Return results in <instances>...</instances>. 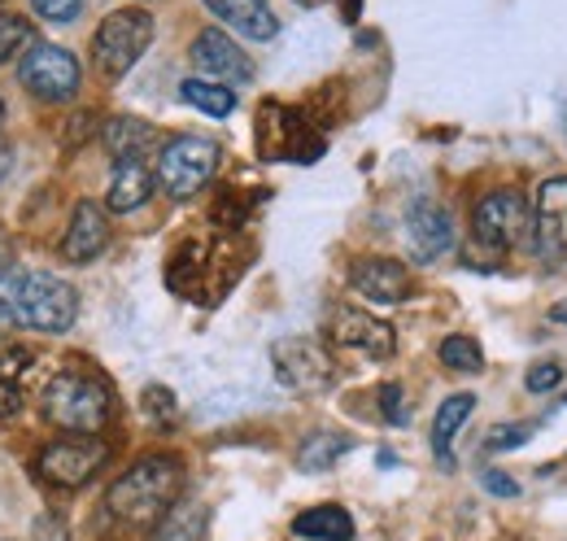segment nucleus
<instances>
[{
    "label": "nucleus",
    "instance_id": "nucleus-39",
    "mask_svg": "<svg viewBox=\"0 0 567 541\" xmlns=\"http://www.w3.org/2000/svg\"><path fill=\"white\" fill-rule=\"evenodd\" d=\"M0 263H9V236L0 232Z\"/></svg>",
    "mask_w": 567,
    "mask_h": 541
},
{
    "label": "nucleus",
    "instance_id": "nucleus-34",
    "mask_svg": "<svg viewBox=\"0 0 567 541\" xmlns=\"http://www.w3.org/2000/svg\"><path fill=\"white\" fill-rule=\"evenodd\" d=\"M481 484H485L494 498H519V484H515L506 472H485L481 476Z\"/></svg>",
    "mask_w": 567,
    "mask_h": 541
},
{
    "label": "nucleus",
    "instance_id": "nucleus-35",
    "mask_svg": "<svg viewBox=\"0 0 567 541\" xmlns=\"http://www.w3.org/2000/svg\"><path fill=\"white\" fill-rule=\"evenodd\" d=\"M13 324H18V310H13L9 302H0V337H9V333H13Z\"/></svg>",
    "mask_w": 567,
    "mask_h": 541
},
{
    "label": "nucleus",
    "instance_id": "nucleus-14",
    "mask_svg": "<svg viewBox=\"0 0 567 541\" xmlns=\"http://www.w3.org/2000/svg\"><path fill=\"white\" fill-rule=\"evenodd\" d=\"M193 67L202 70V79H214V83H249L254 79V62L236 49V40L231 35H223V31H202L197 40H193Z\"/></svg>",
    "mask_w": 567,
    "mask_h": 541
},
{
    "label": "nucleus",
    "instance_id": "nucleus-3",
    "mask_svg": "<svg viewBox=\"0 0 567 541\" xmlns=\"http://www.w3.org/2000/svg\"><path fill=\"white\" fill-rule=\"evenodd\" d=\"M254 135H258V153L267 162H301V166H310L328 149V140L315 127V119L306 110H288L280 101H267L258 110V132Z\"/></svg>",
    "mask_w": 567,
    "mask_h": 541
},
{
    "label": "nucleus",
    "instance_id": "nucleus-36",
    "mask_svg": "<svg viewBox=\"0 0 567 541\" xmlns=\"http://www.w3.org/2000/svg\"><path fill=\"white\" fill-rule=\"evenodd\" d=\"M74 127H71V144L74 140H79V135H92V127H87V123H92V114H79V119H71Z\"/></svg>",
    "mask_w": 567,
    "mask_h": 541
},
{
    "label": "nucleus",
    "instance_id": "nucleus-28",
    "mask_svg": "<svg viewBox=\"0 0 567 541\" xmlns=\"http://www.w3.org/2000/svg\"><path fill=\"white\" fill-rule=\"evenodd\" d=\"M249 218V202L236 193V188H218V197L210 205V223L218 232H240Z\"/></svg>",
    "mask_w": 567,
    "mask_h": 541
},
{
    "label": "nucleus",
    "instance_id": "nucleus-7",
    "mask_svg": "<svg viewBox=\"0 0 567 541\" xmlns=\"http://www.w3.org/2000/svg\"><path fill=\"white\" fill-rule=\"evenodd\" d=\"M472 236H476V245L497 249V254L533 245V205L515 188H497L472 210Z\"/></svg>",
    "mask_w": 567,
    "mask_h": 541
},
{
    "label": "nucleus",
    "instance_id": "nucleus-9",
    "mask_svg": "<svg viewBox=\"0 0 567 541\" xmlns=\"http://www.w3.org/2000/svg\"><path fill=\"white\" fill-rule=\"evenodd\" d=\"M105 459H110V446L101 437H62L40 450L35 472L53 489H79L105 468Z\"/></svg>",
    "mask_w": 567,
    "mask_h": 541
},
{
    "label": "nucleus",
    "instance_id": "nucleus-23",
    "mask_svg": "<svg viewBox=\"0 0 567 541\" xmlns=\"http://www.w3.org/2000/svg\"><path fill=\"white\" fill-rule=\"evenodd\" d=\"M179 96H184L193 110L210 114V119H227V114L236 110V92H231L227 83H214V79H184Z\"/></svg>",
    "mask_w": 567,
    "mask_h": 541
},
{
    "label": "nucleus",
    "instance_id": "nucleus-32",
    "mask_svg": "<svg viewBox=\"0 0 567 541\" xmlns=\"http://www.w3.org/2000/svg\"><path fill=\"white\" fill-rule=\"evenodd\" d=\"M380 415L389 423H406V406H402V385H380Z\"/></svg>",
    "mask_w": 567,
    "mask_h": 541
},
{
    "label": "nucleus",
    "instance_id": "nucleus-21",
    "mask_svg": "<svg viewBox=\"0 0 567 541\" xmlns=\"http://www.w3.org/2000/svg\"><path fill=\"white\" fill-rule=\"evenodd\" d=\"M31 363H35V354L22 345L0 349V419H13L22 410V385H27Z\"/></svg>",
    "mask_w": 567,
    "mask_h": 541
},
{
    "label": "nucleus",
    "instance_id": "nucleus-30",
    "mask_svg": "<svg viewBox=\"0 0 567 541\" xmlns=\"http://www.w3.org/2000/svg\"><path fill=\"white\" fill-rule=\"evenodd\" d=\"M524 385H528V394H555L564 385V367L559 363H537Z\"/></svg>",
    "mask_w": 567,
    "mask_h": 541
},
{
    "label": "nucleus",
    "instance_id": "nucleus-22",
    "mask_svg": "<svg viewBox=\"0 0 567 541\" xmlns=\"http://www.w3.org/2000/svg\"><path fill=\"white\" fill-rule=\"evenodd\" d=\"M157 144V132L141 123V119H114V123H105V149L123 162V157H144L148 149Z\"/></svg>",
    "mask_w": 567,
    "mask_h": 541
},
{
    "label": "nucleus",
    "instance_id": "nucleus-19",
    "mask_svg": "<svg viewBox=\"0 0 567 541\" xmlns=\"http://www.w3.org/2000/svg\"><path fill=\"white\" fill-rule=\"evenodd\" d=\"M472 410H476V398H472V394H454V398H445L441 410H436V419H432V455H436L441 468H454L450 446H454L458 428L472 419Z\"/></svg>",
    "mask_w": 567,
    "mask_h": 541
},
{
    "label": "nucleus",
    "instance_id": "nucleus-12",
    "mask_svg": "<svg viewBox=\"0 0 567 541\" xmlns=\"http://www.w3.org/2000/svg\"><path fill=\"white\" fill-rule=\"evenodd\" d=\"M328 333L341 349H354V354H367V358H393V349H398V333L384 319H375V315H367L358 306L332 310Z\"/></svg>",
    "mask_w": 567,
    "mask_h": 541
},
{
    "label": "nucleus",
    "instance_id": "nucleus-41",
    "mask_svg": "<svg viewBox=\"0 0 567 541\" xmlns=\"http://www.w3.org/2000/svg\"><path fill=\"white\" fill-rule=\"evenodd\" d=\"M0 127H4V105H0Z\"/></svg>",
    "mask_w": 567,
    "mask_h": 541
},
{
    "label": "nucleus",
    "instance_id": "nucleus-10",
    "mask_svg": "<svg viewBox=\"0 0 567 541\" xmlns=\"http://www.w3.org/2000/svg\"><path fill=\"white\" fill-rule=\"evenodd\" d=\"M18 79H22V88L31 96H40L49 105H62V101H71L74 92H79V62H74V53L58 49V44H35L22 58Z\"/></svg>",
    "mask_w": 567,
    "mask_h": 541
},
{
    "label": "nucleus",
    "instance_id": "nucleus-20",
    "mask_svg": "<svg viewBox=\"0 0 567 541\" xmlns=\"http://www.w3.org/2000/svg\"><path fill=\"white\" fill-rule=\"evenodd\" d=\"M292 538H306V541H350L354 538V520L346 507L328 502V507H310L292 520Z\"/></svg>",
    "mask_w": 567,
    "mask_h": 541
},
{
    "label": "nucleus",
    "instance_id": "nucleus-15",
    "mask_svg": "<svg viewBox=\"0 0 567 541\" xmlns=\"http://www.w3.org/2000/svg\"><path fill=\"white\" fill-rule=\"evenodd\" d=\"M350 284L358 297H367L375 306H398L411 297V270L398 258H358L350 267Z\"/></svg>",
    "mask_w": 567,
    "mask_h": 541
},
{
    "label": "nucleus",
    "instance_id": "nucleus-8",
    "mask_svg": "<svg viewBox=\"0 0 567 541\" xmlns=\"http://www.w3.org/2000/svg\"><path fill=\"white\" fill-rule=\"evenodd\" d=\"M271 363H276V380L292 394H323L337 380V363L332 354L310 337H284L271 345Z\"/></svg>",
    "mask_w": 567,
    "mask_h": 541
},
{
    "label": "nucleus",
    "instance_id": "nucleus-11",
    "mask_svg": "<svg viewBox=\"0 0 567 541\" xmlns=\"http://www.w3.org/2000/svg\"><path fill=\"white\" fill-rule=\"evenodd\" d=\"M533 249L546 267H567V175H555L537 188Z\"/></svg>",
    "mask_w": 567,
    "mask_h": 541
},
{
    "label": "nucleus",
    "instance_id": "nucleus-13",
    "mask_svg": "<svg viewBox=\"0 0 567 541\" xmlns=\"http://www.w3.org/2000/svg\"><path fill=\"white\" fill-rule=\"evenodd\" d=\"M406 245H411V258L415 263H436L441 254H450L454 245V218L445 205H436L432 197L406 210Z\"/></svg>",
    "mask_w": 567,
    "mask_h": 541
},
{
    "label": "nucleus",
    "instance_id": "nucleus-27",
    "mask_svg": "<svg viewBox=\"0 0 567 541\" xmlns=\"http://www.w3.org/2000/svg\"><path fill=\"white\" fill-rule=\"evenodd\" d=\"M441 363L450 371H481L485 367V349H481V340H472L467 333H454V337L441 340Z\"/></svg>",
    "mask_w": 567,
    "mask_h": 541
},
{
    "label": "nucleus",
    "instance_id": "nucleus-29",
    "mask_svg": "<svg viewBox=\"0 0 567 541\" xmlns=\"http://www.w3.org/2000/svg\"><path fill=\"white\" fill-rule=\"evenodd\" d=\"M141 410L148 423H157V428H171V423H179V402H175V394L171 389H162V385H148L141 398Z\"/></svg>",
    "mask_w": 567,
    "mask_h": 541
},
{
    "label": "nucleus",
    "instance_id": "nucleus-6",
    "mask_svg": "<svg viewBox=\"0 0 567 541\" xmlns=\"http://www.w3.org/2000/svg\"><path fill=\"white\" fill-rule=\"evenodd\" d=\"M13 306H18V319L27 328L58 337V333L71 328L74 315H79V293H74V284H66L53 270H27Z\"/></svg>",
    "mask_w": 567,
    "mask_h": 541
},
{
    "label": "nucleus",
    "instance_id": "nucleus-5",
    "mask_svg": "<svg viewBox=\"0 0 567 541\" xmlns=\"http://www.w3.org/2000/svg\"><path fill=\"white\" fill-rule=\"evenodd\" d=\"M153 44V13L144 9H114L92 35V62L105 79H123Z\"/></svg>",
    "mask_w": 567,
    "mask_h": 541
},
{
    "label": "nucleus",
    "instance_id": "nucleus-37",
    "mask_svg": "<svg viewBox=\"0 0 567 541\" xmlns=\"http://www.w3.org/2000/svg\"><path fill=\"white\" fill-rule=\"evenodd\" d=\"M9 171H13V149H9V144H0V180H4Z\"/></svg>",
    "mask_w": 567,
    "mask_h": 541
},
{
    "label": "nucleus",
    "instance_id": "nucleus-24",
    "mask_svg": "<svg viewBox=\"0 0 567 541\" xmlns=\"http://www.w3.org/2000/svg\"><path fill=\"white\" fill-rule=\"evenodd\" d=\"M341 455H350V437H341V432H315V437L301 441L297 468H301V472H328Z\"/></svg>",
    "mask_w": 567,
    "mask_h": 541
},
{
    "label": "nucleus",
    "instance_id": "nucleus-25",
    "mask_svg": "<svg viewBox=\"0 0 567 541\" xmlns=\"http://www.w3.org/2000/svg\"><path fill=\"white\" fill-rule=\"evenodd\" d=\"M202 533H206V507L197 502H175L157 524V541H202Z\"/></svg>",
    "mask_w": 567,
    "mask_h": 541
},
{
    "label": "nucleus",
    "instance_id": "nucleus-17",
    "mask_svg": "<svg viewBox=\"0 0 567 541\" xmlns=\"http://www.w3.org/2000/svg\"><path fill=\"white\" fill-rule=\"evenodd\" d=\"M206 9L214 18H223L236 35L258 40V44L276 40V31H280V18H276V9L267 0H206Z\"/></svg>",
    "mask_w": 567,
    "mask_h": 541
},
{
    "label": "nucleus",
    "instance_id": "nucleus-38",
    "mask_svg": "<svg viewBox=\"0 0 567 541\" xmlns=\"http://www.w3.org/2000/svg\"><path fill=\"white\" fill-rule=\"evenodd\" d=\"M550 319H555V324H567V302H559V306H550Z\"/></svg>",
    "mask_w": 567,
    "mask_h": 541
},
{
    "label": "nucleus",
    "instance_id": "nucleus-31",
    "mask_svg": "<svg viewBox=\"0 0 567 541\" xmlns=\"http://www.w3.org/2000/svg\"><path fill=\"white\" fill-rule=\"evenodd\" d=\"M31 9H35V18H44V22H71L74 13L83 9V0H31Z\"/></svg>",
    "mask_w": 567,
    "mask_h": 541
},
{
    "label": "nucleus",
    "instance_id": "nucleus-26",
    "mask_svg": "<svg viewBox=\"0 0 567 541\" xmlns=\"http://www.w3.org/2000/svg\"><path fill=\"white\" fill-rule=\"evenodd\" d=\"M35 49V27L18 13H0V62L27 58Z\"/></svg>",
    "mask_w": 567,
    "mask_h": 541
},
{
    "label": "nucleus",
    "instance_id": "nucleus-2",
    "mask_svg": "<svg viewBox=\"0 0 567 541\" xmlns=\"http://www.w3.org/2000/svg\"><path fill=\"white\" fill-rule=\"evenodd\" d=\"M44 419L74 437H96L114 419V394L92 367H62L44 385Z\"/></svg>",
    "mask_w": 567,
    "mask_h": 541
},
{
    "label": "nucleus",
    "instance_id": "nucleus-16",
    "mask_svg": "<svg viewBox=\"0 0 567 541\" xmlns=\"http://www.w3.org/2000/svg\"><path fill=\"white\" fill-rule=\"evenodd\" d=\"M110 245V218L96 202H79L71 210V223H66V236H62V258L83 267L92 263L101 249Z\"/></svg>",
    "mask_w": 567,
    "mask_h": 541
},
{
    "label": "nucleus",
    "instance_id": "nucleus-1",
    "mask_svg": "<svg viewBox=\"0 0 567 541\" xmlns=\"http://www.w3.org/2000/svg\"><path fill=\"white\" fill-rule=\"evenodd\" d=\"M179 489H184V463L175 455H148L110 484L105 502L123 524L148 529V524H162V516L179 502Z\"/></svg>",
    "mask_w": 567,
    "mask_h": 541
},
{
    "label": "nucleus",
    "instance_id": "nucleus-40",
    "mask_svg": "<svg viewBox=\"0 0 567 541\" xmlns=\"http://www.w3.org/2000/svg\"><path fill=\"white\" fill-rule=\"evenodd\" d=\"M297 4H319V0H297Z\"/></svg>",
    "mask_w": 567,
    "mask_h": 541
},
{
    "label": "nucleus",
    "instance_id": "nucleus-4",
    "mask_svg": "<svg viewBox=\"0 0 567 541\" xmlns=\"http://www.w3.org/2000/svg\"><path fill=\"white\" fill-rule=\"evenodd\" d=\"M218 157H223L218 144L206 140V135H175V140H166L162 153H157V184H162V193L175 197V202L197 197L214 180Z\"/></svg>",
    "mask_w": 567,
    "mask_h": 541
},
{
    "label": "nucleus",
    "instance_id": "nucleus-18",
    "mask_svg": "<svg viewBox=\"0 0 567 541\" xmlns=\"http://www.w3.org/2000/svg\"><path fill=\"white\" fill-rule=\"evenodd\" d=\"M148 193H153V171H148V162H144V157H123V162L114 166V175H110L105 205H110L114 214H132V210H141V205L148 202Z\"/></svg>",
    "mask_w": 567,
    "mask_h": 541
},
{
    "label": "nucleus",
    "instance_id": "nucleus-33",
    "mask_svg": "<svg viewBox=\"0 0 567 541\" xmlns=\"http://www.w3.org/2000/svg\"><path fill=\"white\" fill-rule=\"evenodd\" d=\"M528 432H533V423H502V428H494V437L485 441L489 450H515V446H524L528 441Z\"/></svg>",
    "mask_w": 567,
    "mask_h": 541
}]
</instances>
